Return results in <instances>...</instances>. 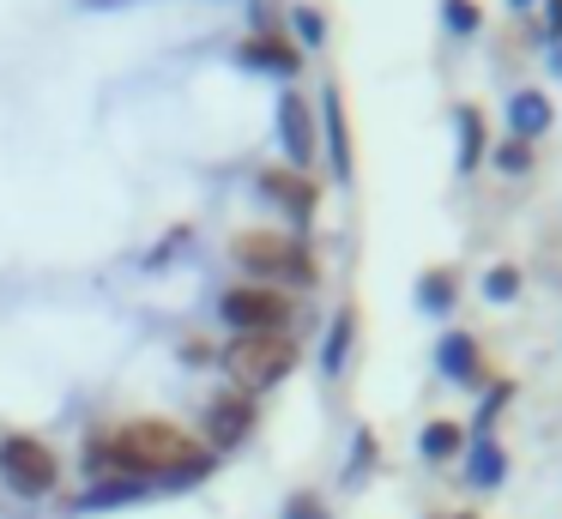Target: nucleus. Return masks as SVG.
<instances>
[{
    "label": "nucleus",
    "instance_id": "c756f323",
    "mask_svg": "<svg viewBox=\"0 0 562 519\" xmlns=\"http://www.w3.org/2000/svg\"><path fill=\"white\" fill-rule=\"evenodd\" d=\"M453 519H477V514H453Z\"/></svg>",
    "mask_w": 562,
    "mask_h": 519
},
{
    "label": "nucleus",
    "instance_id": "f03ea898",
    "mask_svg": "<svg viewBox=\"0 0 562 519\" xmlns=\"http://www.w3.org/2000/svg\"><path fill=\"white\" fill-rule=\"evenodd\" d=\"M231 260L248 272V284H279V290H315L321 284L315 253L291 229H236Z\"/></svg>",
    "mask_w": 562,
    "mask_h": 519
},
{
    "label": "nucleus",
    "instance_id": "39448f33",
    "mask_svg": "<svg viewBox=\"0 0 562 519\" xmlns=\"http://www.w3.org/2000/svg\"><path fill=\"white\" fill-rule=\"evenodd\" d=\"M0 483L19 495H55L61 489V453H55L43 435H0Z\"/></svg>",
    "mask_w": 562,
    "mask_h": 519
},
{
    "label": "nucleus",
    "instance_id": "f8f14e48",
    "mask_svg": "<svg viewBox=\"0 0 562 519\" xmlns=\"http://www.w3.org/2000/svg\"><path fill=\"white\" fill-rule=\"evenodd\" d=\"M460 290H465V272L453 260L424 266V272H417V290H412L417 314H436V320H441V314H453V308H460Z\"/></svg>",
    "mask_w": 562,
    "mask_h": 519
},
{
    "label": "nucleus",
    "instance_id": "6ab92c4d",
    "mask_svg": "<svg viewBox=\"0 0 562 519\" xmlns=\"http://www.w3.org/2000/svg\"><path fill=\"white\" fill-rule=\"evenodd\" d=\"M291 24H296V48H303V55L327 43V12H321L315 0H296V7H291Z\"/></svg>",
    "mask_w": 562,
    "mask_h": 519
},
{
    "label": "nucleus",
    "instance_id": "4468645a",
    "mask_svg": "<svg viewBox=\"0 0 562 519\" xmlns=\"http://www.w3.org/2000/svg\"><path fill=\"white\" fill-rule=\"evenodd\" d=\"M453 127H460V151H453V163H460V176H477V163H484L490 151V121L477 103H460L453 109Z\"/></svg>",
    "mask_w": 562,
    "mask_h": 519
},
{
    "label": "nucleus",
    "instance_id": "ddd939ff",
    "mask_svg": "<svg viewBox=\"0 0 562 519\" xmlns=\"http://www.w3.org/2000/svg\"><path fill=\"white\" fill-rule=\"evenodd\" d=\"M550 127H557V103H550L538 84H520V91L508 97V133L532 145V139H544Z\"/></svg>",
    "mask_w": 562,
    "mask_h": 519
},
{
    "label": "nucleus",
    "instance_id": "5701e85b",
    "mask_svg": "<svg viewBox=\"0 0 562 519\" xmlns=\"http://www.w3.org/2000/svg\"><path fill=\"white\" fill-rule=\"evenodd\" d=\"M375 465H381V441H375V429H357V447H351V471H345V483H363Z\"/></svg>",
    "mask_w": 562,
    "mask_h": 519
},
{
    "label": "nucleus",
    "instance_id": "0eeeda50",
    "mask_svg": "<svg viewBox=\"0 0 562 519\" xmlns=\"http://www.w3.org/2000/svg\"><path fill=\"white\" fill-rule=\"evenodd\" d=\"M279 145H284V163L291 169H315V157H321V115H315V103H308L303 91H284L279 97Z\"/></svg>",
    "mask_w": 562,
    "mask_h": 519
},
{
    "label": "nucleus",
    "instance_id": "4be33fe9",
    "mask_svg": "<svg viewBox=\"0 0 562 519\" xmlns=\"http://www.w3.org/2000/svg\"><path fill=\"white\" fill-rule=\"evenodd\" d=\"M441 24H448L453 36H477L484 7H477V0H441Z\"/></svg>",
    "mask_w": 562,
    "mask_h": 519
},
{
    "label": "nucleus",
    "instance_id": "a878e982",
    "mask_svg": "<svg viewBox=\"0 0 562 519\" xmlns=\"http://www.w3.org/2000/svg\"><path fill=\"white\" fill-rule=\"evenodd\" d=\"M182 362H188V369H212V362H218V350H212L206 338H188V345H182Z\"/></svg>",
    "mask_w": 562,
    "mask_h": 519
},
{
    "label": "nucleus",
    "instance_id": "bb28decb",
    "mask_svg": "<svg viewBox=\"0 0 562 519\" xmlns=\"http://www.w3.org/2000/svg\"><path fill=\"white\" fill-rule=\"evenodd\" d=\"M538 24H544V43L562 48V0H544V19H538Z\"/></svg>",
    "mask_w": 562,
    "mask_h": 519
},
{
    "label": "nucleus",
    "instance_id": "6e6552de",
    "mask_svg": "<svg viewBox=\"0 0 562 519\" xmlns=\"http://www.w3.org/2000/svg\"><path fill=\"white\" fill-rule=\"evenodd\" d=\"M255 181H260V193H267V200L296 224V236H303V229L315 224V212H321V188H315V176H303V169H291V163H267Z\"/></svg>",
    "mask_w": 562,
    "mask_h": 519
},
{
    "label": "nucleus",
    "instance_id": "20e7f679",
    "mask_svg": "<svg viewBox=\"0 0 562 519\" xmlns=\"http://www.w3.org/2000/svg\"><path fill=\"white\" fill-rule=\"evenodd\" d=\"M218 314L231 332H296V320H303L296 296L279 284H231L218 296Z\"/></svg>",
    "mask_w": 562,
    "mask_h": 519
},
{
    "label": "nucleus",
    "instance_id": "393cba45",
    "mask_svg": "<svg viewBox=\"0 0 562 519\" xmlns=\"http://www.w3.org/2000/svg\"><path fill=\"white\" fill-rule=\"evenodd\" d=\"M284 519H327V501H321L315 489H296L291 501H284Z\"/></svg>",
    "mask_w": 562,
    "mask_h": 519
},
{
    "label": "nucleus",
    "instance_id": "dca6fc26",
    "mask_svg": "<svg viewBox=\"0 0 562 519\" xmlns=\"http://www.w3.org/2000/svg\"><path fill=\"white\" fill-rule=\"evenodd\" d=\"M465 483H472V489H502V483H508V453H502L496 435L465 447Z\"/></svg>",
    "mask_w": 562,
    "mask_h": 519
},
{
    "label": "nucleus",
    "instance_id": "1a4fd4ad",
    "mask_svg": "<svg viewBox=\"0 0 562 519\" xmlns=\"http://www.w3.org/2000/svg\"><path fill=\"white\" fill-rule=\"evenodd\" d=\"M236 60H243L248 72H272V79H296V72L308 67V55L296 48V36H284L279 24H260V31H248L243 43H236Z\"/></svg>",
    "mask_w": 562,
    "mask_h": 519
},
{
    "label": "nucleus",
    "instance_id": "423d86ee",
    "mask_svg": "<svg viewBox=\"0 0 562 519\" xmlns=\"http://www.w3.org/2000/svg\"><path fill=\"white\" fill-rule=\"evenodd\" d=\"M255 422H260L255 393H243V386H224V393H212L206 410H200V441H206L212 453H231V447H243L248 435H255Z\"/></svg>",
    "mask_w": 562,
    "mask_h": 519
},
{
    "label": "nucleus",
    "instance_id": "a211bd4d",
    "mask_svg": "<svg viewBox=\"0 0 562 519\" xmlns=\"http://www.w3.org/2000/svg\"><path fill=\"white\" fill-rule=\"evenodd\" d=\"M134 495H146V483H127V477L91 483V489L79 495V507H74V514H103V507H122V501H134Z\"/></svg>",
    "mask_w": 562,
    "mask_h": 519
},
{
    "label": "nucleus",
    "instance_id": "9d476101",
    "mask_svg": "<svg viewBox=\"0 0 562 519\" xmlns=\"http://www.w3.org/2000/svg\"><path fill=\"white\" fill-rule=\"evenodd\" d=\"M321 145H327V163H333V176L339 181H351V169H357V151H351V115H345V84L339 79H327V91H321Z\"/></svg>",
    "mask_w": 562,
    "mask_h": 519
},
{
    "label": "nucleus",
    "instance_id": "7ed1b4c3",
    "mask_svg": "<svg viewBox=\"0 0 562 519\" xmlns=\"http://www.w3.org/2000/svg\"><path fill=\"white\" fill-rule=\"evenodd\" d=\"M218 362L231 369V381L243 393H267V386H284L303 362L296 350V332H236L231 345L218 350Z\"/></svg>",
    "mask_w": 562,
    "mask_h": 519
},
{
    "label": "nucleus",
    "instance_id": "aec40b11",
    "mask_svg": "<svg viewBox=\"0 0 562 519\" xmlns=\"http://www.w3.org/2000/svg\"><path fill=\"white\" fill-rule=\"evenodd\" d=\"M490 163H496L502 176H526V169L538 163V145H526V139H514V133H508V139L490 145Z\"/></svg>",
    "mask_w": 562,
    "mask_h": 519
},
{
    "label": "nucleus",
    "instance_id": "cd10ccee",
    "mask_svg": "<svg viewBox=\"0 0 562 519\" xmlns=\"http://www.w3.org/2000/svg\"><path fill=\"white\" fill-rule=\"evenodd\" d=\"M508 7H514V12H526V7H538V0H508Z\"/></svg>",
    "mask_w": 562,
    "mask_h": 519
},
{
    "label": "nucleus",
    "instance_id": "412c9836",
    "mask_svg": "<svg viewBox=\"0 0 562 519\" xmlns=\"http://www.w3.org/2000/svg\"><path fill=\"white\" fill-rule=\"evenodd\" d=\"M508 398H514V381H496L484 393V405H477V417H472V429H465V435H477V441H484V435L496 429V417H502V405H508Z\"/></svg>",
    "mask_w": 562,
    "mask_h": 519
},
{
    "label": "nucleus",
    "instance_id": "b1692460",
    "mask_svg": "<svg viewBox=\"0 0 562 519\" xmlns=\"http://www.w3.org/2000/svg\"><path fill=\"white\" fill-rule=\"evenodd\" d=\"M520 284H526L520 266H490V272H484V302H514V296H520Z\"/></svg>",
    "mask_w": 562,
    "mask_h": 519
},
{
    "label": "nucleus",
    "instance_id": "f3484780",
    "mask_svg": "<svg viewBox=\"0 0 562 519\" xmlns=\"http://www.w3.org/2000/svg\"><path fill=\"white\" fill-rule=\"evenodd\" d=\"M351 345H357V308L345 302V308L333 314V326H327V345H321V374H327V381H339V374H345Z\"/></svg>",
    "mask_w": 562,
    "mask_h": 519
},
{
    "label": "nucleus",
    "instance_id": "c85d7f7f",
    "mask_svg": "<svg viewBox=\"0 0 562 519\" xmlns=\"http://www.w3.org/2000/svg\"><path fill=\"white\" fill-rule=\"evenodd\" d=\"M424 519H448V514H424Z\"/></svg>",
    "mask_w": 562,
    "mask_h": 519
},
{
    "label": "nucleus",
    "instance_id": "f257e3e1",
    "mask_svg": "<svg viewBox=\"0 0 562 519\" xmlns=\"http://www.w3.org/2000/svg\"><path fill=\"white\" fill-rule=\"evenodd\" d=\"M86 471L91 477H127V483H200L218 471V453H212L200 435H188L182 422L170 417H134V422H115V429H98L86 441Z\"/></svg>",
    "mask_w": 562,
    "mask_h": 519
},
{
    "label": "nucleus",
    "instance_id": "2eb2a0df",
    "mask_svg": "<svg viewBox=\"0 0 562 519\" xmlns=\"http://www.w3.org/2000/svg\"><path fill=\"white\" fill-rule=\"evenodd\" d=\"M465 447H472V435H465V422H453V417H429L424 429H417V453H424L429 465L465 459Z\"/></svg>",
    "mask_w": 562,
    "mask_h": 519
},
{
    "label": "nucleus",
    "instance_id": "9b49d317",
    "mask_svg": "<svg viewBox=\"0 0 562 519\" xmlns=\"http://www.w3.org/2000/svg\"><path fill=\"white\" fill-rule=\"evenodd\" d=\"M436 369L448 374V381H460V386H490L496 381V369H490V357H484V345H477V332H441V345H436Z\"/></svg>",
    "mask_w": 562,
    "mask_h": 519
}]
</instances>
